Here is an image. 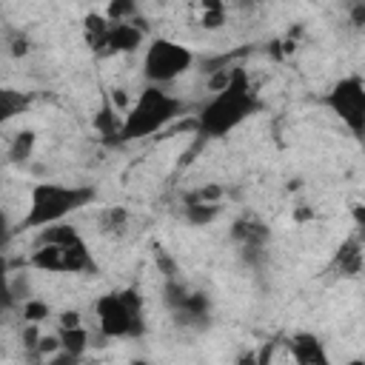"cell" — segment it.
I'll use <instances>...</instances> for the list:
<instances>
[{
  "label": "cell",
  "instance_id": "cell-1",
  "mask_svg": "<svg viewBox=\"0 0 365 365\" xmlns=\"http://www.w3.org/2000/svg\"><path fill=\"white\" fill-rule=\"evenodd\" d=\"M262 97L254 88L245 66H231L222 71L217 91L194 114V131L202 140H222L242 123L262 111Z\"/></svg>",
  "mask_w": 365,
  "mask_h": 365
},
{
  "label": "cell",
  "instance_id": "cell-2",
  "mask_svg": "<svg viewBox=\"0 0 365 365\" xmlns=\"http://www.w3.org/2000/svg\"><path fill=\"white\" fill-rule=\"evenodd\" d=\"M97 200V188L94 185H77V182H34L31 194H29V205L26 214L11 225V234H23V231H37L46 228L51 222H63L71 214L83 211L86 205H91Z\"/></svg>",
  "mask_w": 365,
  "mask_h": 365
},
{
  "label": "cell",
  "instance_id": "cell-3",
  "mask_svg": "<svg viewBox=\"0 0 365 365\" xmlns=\"http://www.w3.org/2000/svg\"><path fill=\"white\" fill-rule=\"evenodd\" d=\"M182 111H185V100L180 94L168 91V86H151V83H145V88L123 111L120 140L123 143H137V140L154 137L168 123H174Z\"/></svg>",
  "mask_w": 365,
  "mask_h": 365
},
{
  "label": "cell",
  "instance_id": "cell-4",
  "mask_svg": "<svg viewBox=\"0 0 365 365\" xmlns=\"http://www.w3.org/2000/svg\"><path fill=\"white\" fill-rule=\"evenodd\" d=\"M145 302L140 288L108 291L94 299V319L106 339H140L145 334Z\"/></svg>",
  "mask_w": 365,
  "mask_h": 365
},
{
  "label": "cell",
  "instance_id": "cell-5",
  "mask_svg": "<svg viewBox=\"0 0 365 365\" xmlns=\"http://www.w3.org/2000/svg\"><path fill=\"white\" fill-rule=\"evenodd\" d=\"M194 51L171 37H151L143 48V77L151 86H171L194 66Z\"/></svg>",
  "mask_w": 365,
  "mask_h": 365
},
{
  "label": "cell",
  "instance_id": "cell-6",
  "mask_svg": "<svg viewBox=\"0 0 365 365\" xmlns=\"http://www.w3.org/2000/svg\"><path fill=\"white\" fill-rule=\"evenodd\" d=\"M322 103L331 108L336 120L359 140L365 134V80L359 74L339 77L322 97Z\"/></svg>",
  "mask_w": 365,
  "mask_h": 365
},
{
  "label": "cell",
  "instance_id": "cell-7",
  "mask_svg": "<svg viewBox=\"0 0 365 365\" xmlns=\"http://www.w3.org/2000/svg\"><path fill=\"white\" fill-rule=\"evenodd\" d=\"M163 302L185 328H202L208 322V297L200 291H188L177 277H165Z\"/></svg>",
  "mask_w": 365,
  "mask_h": 365
},
{
  "label": "cell",
  "instance_id": "cell-8",
  "mask_svg": "<svg viewBox=\"0 0 365 365\" xmlns=\"http://www.w3.org/2000/svg\"><path fill=\"white\" fill-rule=\"evenodd\" d=\"M143 46H145V29L137 26V17L125 20V23H111V31L106 40V54H131Z\"/></svg>",
  "mask_w": 365,
  "mask_h": 365
},
{
  "label": "cell",
  "instance_id": "cell-9",
  "mask_svg": "<svg viewBox=\"0 0 365 365\" xmlns=\"http://www.w3.org/2000/svg\"><path fill=\"white\" fill-rule=\"evenodd\" d=\"M288 351H291V356H294L299 365H328L325 345H322V339H319L317 334H308V331L291 334Z\"/></svg>",
  "mask_w": 365,
  "mask_h": 365
},
{
  "label": "cell",
  "instance_id": "cell-10",
  "mask_svg": "<svg viewBox=\"0 0 365 365\" xmlns=\"http://www.w3.org/2000/svg\"><path fill=\"white\" fill-rule=\"evenodd\" d=\"M57 339H60V351L51 359H80L88 351V331L86 325H71V328H57Z\"/></svg>",
  "mask_w": 365,
  "mask_h": 365
},
{
  "label": "cell",
  "instance_id": "cell-11",
  "mask_svg": "<svg viewBox=\"0 0 365 365\" xmlns=\"http://www.w3.org/2000/svg\"><path fill=\"white\" fill-rule=\"evenodd\" d=\"M29 108H31V94L29 91L11 88V86H0V125L17 120Z\"/></svg>",
  "mask_w": 365,
  "mask_h": 365
},
{
  "label": "cell",
  "instance_id": "cell-12",
  "mask_svg": "<svg viewBox=\"0 0 365 365\" xmlns=\"http://www.w3.org/2000/svg\"><path fill=\"white\" fill-rule=\"evenodd\" d=\"M108 31H111V20L103 11H88L83 17V40L91 51H106Z\"/></svg>",
  "mask_w": 365,
  "mask_h": 365
},
{
  "label": "cell",
  "instance_id": "cell-13",
  "mask_svg": "<svg viewBox=\"0 0 365 365\" xmlns=\"http://www.w3.org/2000/svg\"><path fill=\"white\" fill-rule=\"evenodd\" d=\"M120 123H123V117L117 120V108H114L111 97L106 94L100 111L94 114V128H97V134H100L106 143H123V140H120Z\"/></svg>",
  "mask_w": 365,
  "mask_h": 365
},
{
  "label": "cell",
  "instance_id": "cell-14",
  "mask_svg": "<svg viewBox=\"0 0 365 365\" xmlns=\"http://www.w3.org/2000/svg\"><path fill=\"white\" fill-rule=\"evenodd\" d=\"M334 265L342 271V277H359V271H362V242L356 237H348L339 245Z\"/></svg>",
  "mask_w": 365,
  "mask_h": 365
},
{
  "label": "cell",
  "instance_id": "cell-15",
  "mask_svg": "<svg viewBox=\"0 0 365 365\" xmlns=\"http://www.w3.org/2000/svg\"><path fill=\"white\" fill-rule=\"evenodd\" d=\"M185 220L191 222V225H208V222H214L217 217H220V202H197V200H185Z\"/></svg>",
  "mask_w": 365,
  "mask_h": 365
},
{
  "label": "cell",
  "instance_id": "cell-16",
  "mask_svg": "<svg viewBox=\"0 0 365 365\" xmlns=\"http://www.w3.org/2000/svg\"><path fill=\"white\" fill-rule=\"evenodd\" d=\"M34 145H37V134H34L31 128L17 131V134L11 137V145H9V160H11V163H26V160H31Z\"/></svg>",
  "mask_w": 365,
  "mask_h": 365
},
{
  "label": "cell",
  "instance_id": "cell-17",
  "mask_svg": "<svg viewBox=\"0 0 365 365\" xmlns=\"http://www.w3.org/2000/svg\"><path fill=\"white\" fill-rule=\"evenodd\" d=\"M17 305V297L11 291V274H9V259H6V245H0V317Z\"/></svg>",
  "mask_w": 365,
  "mask_h": 365
},
{
  "label": "cell",
  "instance_id": "cell-18",
  "mask_svg": "<svg viewBox=\"0 0 365 365\" xmlns=\"http://www.w3.org/2000/svg\"><path fill=\"white\" fill-rule=\"evenodd\" d=\"M20 314H23V319H26V322H34V325H40V322H46V319L51 317V305H48L46 299H37V297H26V299L20 302Z\"/></svg>",
  "mask_w": 365,
  "mask_h": 365
},
{
  "label": "cell",
  "instance_id": "cell-19",
  "mask_svg": "<svg viewBox=\"0 0 365 365\" xmlns=\"http://www.w3.org/2000/svg\"><path fill=\"white\" fill-rule=\"evenodd\" d=\"M137 11H140V3L137 0H108V6H106L103 14L111 23H125V20H134Z\"/></svg>",
  "mask_w": 365,
  "mask_h": 365
},
{
  "label": "cell",
  "instance_id": "cell-20",
  "mask_svg": "<svg viewBox=\"0 0 365 365\" xmlns=\"http://www.w3.org/2000/svg\"><path fill=\"white\" fill-rule=\"evenodd\" d=\"M185 200H197V202H220L222 200V188L220 185H200L191 194H185Z\"/></svg>",
  "mask_w": 365,
  "mask_h": 365
},
{
  "label": "cell",
  "instance_id": "cell-21",
  "mask_svg": "<svg viewBox=\"0 0 365 365\" xmlns=\"http://www.w3.org/2000/svg\"><path fill=\"white\" fill-rule=\"evenodd\" d=\"M125 220H128V211L125 208H106L103 211V228H108V231L123 228Z\"/></svg>",
  "mask_w": 365,
  "mask_h": 365
},
{
  "label": "cell",
  "instance_id": "cell-22",
  "mask_svg": "<svg viewBox=\"0 0 365 365\" xmlns=\"http://www.w3.org/2000/svg\"><path fill=\"white\" fill-rule=\"evenodd\" d=\"M71 325H83V317H80V311H60L57 314V328H71Z\"/></svg>",
  "mask_w": 365,
  "mask_h": 365
},
{
  "label": "cell",
  "instance_id": "cell-23",
  "mask_svg": "<svg viewBox=\"0 0 365 365\" xmlns=\"http://www.w3.org/2000/svg\"><path fill=\"white\" fill-rule=\"evenodd\" d=\"M14 234H11V222H9V217H6V211L0 208V245H9V240H11Z\"/></svg>",
  "mask_w": 365,
  "mask_h": 365
},
{
  "label": "cell",
  "instance_id": "cell-24",
  "mask_svg": "<svg viewBox=\"0 0 365 365\" xmlns=\"http://www.w3.org/2000/svg\"><path fill=\"white\" fill-rule=\"evenodd\" d=\"M11 51H14V54H26V51H29V43L17 37V40H14V48H11Z\"/></svg>",
  "mask_w": 365,
  "mask_h": 365
}]
</instances>
